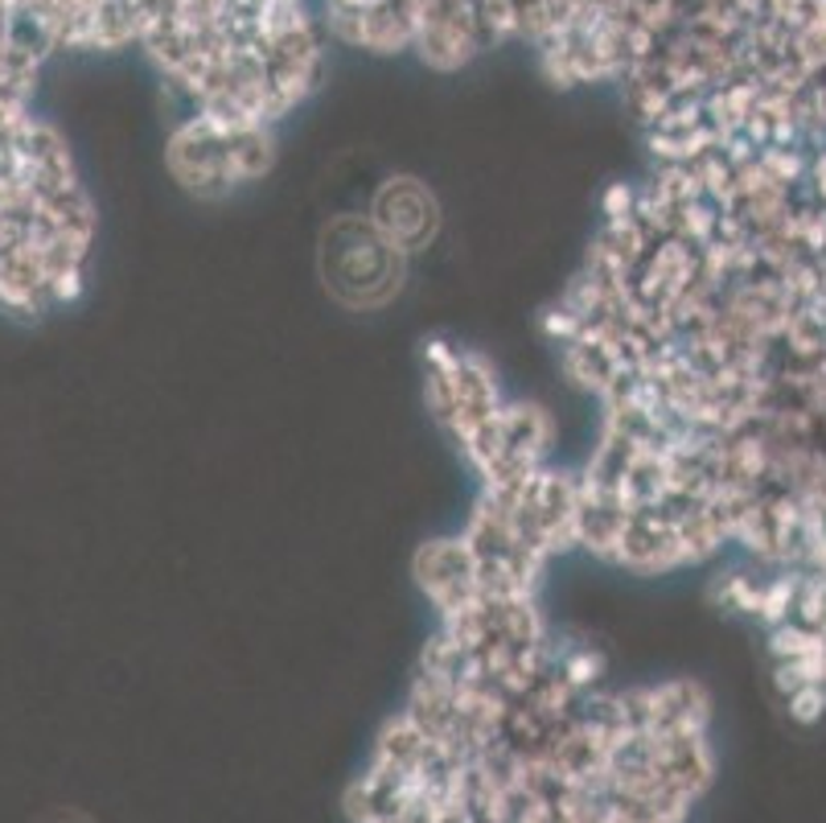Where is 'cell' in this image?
<instances>
[{
    "mask_svg": "<svg viewBox=\"0 0 826 823\" xmlns=\"http://www.w3.org/2000/svg\"><path fill=\"white\" fill-rule=\"evenodd\" d=\"M826 712V687L823 684H802L798 692H790V717L798 725H814Z\"/></svg>",
    "mask_w": 826,
    "mask_h": 823,
    "instance_id": "cell-1",
    "label": "cell"
}]
</instances>
